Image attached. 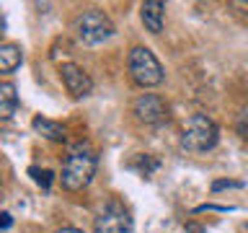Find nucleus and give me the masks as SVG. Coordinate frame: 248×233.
I'll list each match as a JSON object with an SVG mask.
<instances>
[{"label":"nucleus","instance_id":"1","mask_svg":"<svg viewBox=\"0 0 248 233\" xmlns=\"http://www.w3.org/2000/svg\"><path fill=\"white\" fill-rule=\"evenodd\" d=\"M96 166H98L96 150L88 143H78L65 158V166H62V176H60L62 186L67 192H83L96 176Z\"/></svg>","mask_w":248,"mask_h":233},{"label":"nucleus","instance_id":"13","mask_svg":"<svg viewBox=\"0 0 248 233\" xmlns=\"http://www.w3.org/2000/svg\"><path fill=\"white\" fill-rule=\"evenodd\" d=\"M137 168H140V174L142 176H150L155 168H158V161L150 158V155H140V163H137Z\"/></svg>","mask_w":248,"mask_h":233},{"label":"nucleus","instance_id":"14","mask_svg":"<svg viewBox=\"0 0 248 233\" xmlns=\"http://www.w3.org/2000/svg\"><path fill=\"white\" fill-rule=\"evenodd\" d=\"M243 182H232V179H217L212 182V192H222V189H240Z\"/></svg>","mask_w":248,"mask_h":233},{"label":"nucleus","instance_id":"16","mask_svg":"<svg viewBox=\"0 0 248 233\" xmlns=\"http://www.w3.org/2000/svg\"><path fill=\"white\" fill-rule=\"evenodd\" d=\"M11 223H13L11 213H3V215H0V228H3V231H8V228H11Z\"/></svg>","mask_w":248,"mask_h":233},{"label":"nucleus","instance_id":"17","mask_svg":"<svg viewBox=\"0 0 248 233\" xmlns=\"http://www.w3.org/2000/svg\"><path fill=\"white\" fill-rule=\"evenodd\" d=\"M57 233H83L80 228H70V225H67V228H60Z\"/></svg>","mask_w":248,"mask_h":233},{"label":"nucleus","instance_id":"4","mask_svg":"<svg viewBox=\"0 0 248 233\" xmlns=\"http://www.w3.org/2000/svg\"><path fill=\"white\" fill-rule=\"evenodd\" d=\"M127 67H129L132 81L137 85H142V88H153V85L163 83V65L153 54V50H147V47H135L129 52Z\"/></svg>","mask_w":248,"mask_h":233},{"label":"nucleus","instance_id":"8","mask_svg":"<svg viewBox=\"0 0 248 233\" xmlns=\"http://www.w3.org/2000/svg\"><path fill=\"white\" fill-rule=\"evenodd\" d=\"M140 16H142V23L150 34H160L163 18H166V3H160V0H147V3L140 5Z\"/></svg>","mask_w":248,"mask_h":233},{"label":"nucleus","instance_id":"5","mask_svg":"<svg viewBox=\"0 0 248 233\" xmlns=\"http://www.w3.org/2000/svg\"><path fill=\"white\" fill-rule=\"evenodd\" d=\"M93 233H132V215L119 200H108L93 220Z\"/></svg>","mask_w":248,"mask_h":233},{"label":"nucleus","instance_id":"6","mask_svg":"<svg viewBox=\"0 0 248 233\" xmlns=\"http://www.w3.org/2000/svg\"><path fill=\"white\" fill-rule=\"evenodd\" d=\"M132 112L140 122L145 124H160L168 119V104L166 99H160L158 93H142L135 104H132Z\"/></svg>","mask_w":248,"mask_h":233},{"label":"nucleus","instance_id":"11","mask_svg":"<svg viewBox=\"0 0 248 233\" xmlns=\"http://www.w3.org/2000/svg\"><path fill=\"white\" fill-rule=\"evenodd\" d=\"M21 62H23V52H21L18 44L8 42V44L0 47V70H3V73H13Z\"/></svg>","mask_w":248,"mask_h":233},{"label":"nucleus","instance_id":"12","mask_svg":"<svg viewBox=\"0 0 248 233\" xmlns=\"http://www.w3.org/2000/svg\"><path fill=\"white\" fill-rule=\"evenodd\" d=\"M29 174H31V179L42 186V189H49V184H52V179H54V174L49 168H36V166H31L29 168Z\"/></svg>","mask_w":248,"mask_h":233},{"label":"nucleus","instance_id":"2","mask_svg":"<svg viewBox=\"0 0 248 233\" xmlns=\"http://www.w3.org/2000/svg\"><path fill=\"white\" fill-rule=\"evenodd\" d=\"M220 140V127L215 124L212 116L207 114H194L186 119L184 124V135H181V145L191 153H207L212 150Z\"/></svg>","mask_w":248,"mask_h":233},{"label":"nucleus","instance_id":"3","mask_svg":"<svg viewBox=\"0 0 248 233\" xmlns=\"http://www.w3.org/2000/svg\"><path fill=\"white\" fill-rule=\"evenodd\" d=\"M73 31H75V36L80 39L83 44L96 47V44L108 42V39L114 36L116 29H114L111 18H108L104 11H98V8H88V11H83V13L75 18Z\"/></svg>","mask_w":248,"mask_h":233},{"label":"nucleus","instance_id":"7","mask_svg":"<svg viewBox=\"0 0 248 233\" xmlns=\"http://www.w3.org/2000/svg\"><path fill=\"white\" fill-rule=\"evenodd\" d=\"M60 75H62V83H65V88H67V93L73 99L91 96L93 81H91V75L85 73L80 65H75V62H65V65H60Z\"/></svg>","mask_w":248,"mask_h":233},{"label":"nucleus","instance_id":"15","mask_svg":"<svg viewBox=\"0 0 248 233\" xmlns=\"http://www.w3.org/2000/svg\"><path fill=\"white\" fill-rule=\"evenodd\" d=\"M204 210H217V213H228V210H232V207H222V205H199V207H197V213H204Z\"/></svg>","mask_w":248,"mask_h":233},{"label":"nucleus","instance_id":"9","mask_svg":"<svg viewBox=\"0 0 248 233\" xmlns=\"http://www.w3.org/2000/svg\"><path fill=\"white\" fill-rule=\"evenodd\" d=\"M31 127H34L42 137L52 140V143H65L67 140V130L62 127L60 122L46 119V116H34V119H31Z\"/></svg>","mask_w":248,"mask_h":233},{"label":"nucleus","instance_id":"10","mask_svg":"<svg viewBox=\"0 0 248 233\" xmlns=\"http://www.w3.org/2000/svg\"><path fill=\"white\" fill-rule=\"evenodd\" d=\"M18 106V93L13 83H0V119H11Z\"/></svg>","mask_w":248,"mask_h":233},{"label":"nucleus","instance_id":"18","mask_svg":"<svg viewBox=\"0 0 248 233\" xmlns=\"http://www.w3.org/2000/svg\"><path fill=\"white\" fill-rule=\"evenodd\" d=\"M186 231H189V233H204V231L199 228V225H186Z\"/></svg>","mask_w":248,"mask_h":233}]
</instances>
